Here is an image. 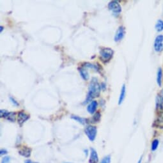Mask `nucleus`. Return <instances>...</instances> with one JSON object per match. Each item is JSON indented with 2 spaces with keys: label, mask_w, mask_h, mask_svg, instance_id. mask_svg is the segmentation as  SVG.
Segmentation results:
<instances>
[{
  "label": "nucleus",
  "mask_w": 163,
  "mask_h": 163,
  "mask_svg": "<svg viewBox=\"0 0 163 163\" xmlns=\"http://www.w3.org/2000/svg\"><path fill=\"white\" fill-rule=\"evenodd\" d=\"M100 92V86L98 82L97 79L95 77H93L91 80L89 86V90H88V93L87 95L86 99L85 102H84L85 104L88 103L91 101L94 98L99 97Z\"/></svg>",
  "instance_id": "nucleus-1"
},
{
  "label": "nucleus",
  "mask_w": 163,
  "mask_h": 163,
  "mask_svg": "<svg viewBox=\"0 0 163 163\" xmlns=\"http://www.w3.org/2000/svg\"><path fill=\"white\" fill-rule=\"evenodd\" d=\"M113 51L110 48H104L102 49L100 52V57L101 59L103 60L104 62H108L113 57Z\"/></svg>",
  "instance_id": "nucleus-2"
},
{
  "label": "nucleus",
  "mask_w": 163,
  "mask_h": 163,
  "mask_svg": "<svg viewBox=\"0 0 163 163\" xmlns=\"http://www.w3.org/2000/svg\"><path fill=\"white\" fill-rule=\"evenodd\" d=\"M85 134L90 141H94L97 135V127L92 125L87 126L85 129Z\"/></svg>",
  "instance_id": "nucleus-3"
},
{
  "label": "nucleus",
  "mask_w": 163,
  "mask_h": 163,
  "mask_svg": "<svg viewBox=\"0 0 163 163\" xmlns=\"http://www.w3.org/2000/svg\"><path fill=\"white\" fill-rule=\"evenodd\" d=\"M108 8L115 15L118 14V13H120L121 11H122V8H121L120 4L118 3V1H111L108 4Z\"/></svg>",
  "instance_id": "nucleus-4"
},
{
  "label": "nucleus",
  "mask_w": 163,
  "mask_h": 163,
  "mask_svg": "<svg viewBox=\"0 0 163 163\" xmlns=\"http://www.w3.org/2000/svg\"><path fill=\"white\" fill-rule=\"evenodd\" d=\"M154 49L156 52H161L163 50V35H158L154 42Z\"/></svg>",
  "instance_id": "nucleus-5"
},
{
  "label": "nucleus",
  "mask_w": 163,
  "mask_h": 163,
  "mask_svg": "<svg viewBox=\"0 0 163 163\" xmlns=\"http://www.w3.org/2000/svg\"><path fill=\"white\" fill-rule=\"evenodd\" d=\"M0 116L1 118H5L8 120L13 122H15V113L12 112H8L6 110L0 111Z\"/></svg>",
  "instance_id": "nucleus-6"
},
{
  "label": "nucleus",
  "mask_w": 163,
  "mask_h": 163,
  "mask_svg": "<svg viewBox=\"0 0 163 163\" xmlns=\"http://www.w3.org/2000/svg\"><path fill=\"white\" fill-rule=\"evenodd\" d=\"M125 35V28L123 26H120L118 28V29L116 33L115 36V42H118L122 40Z\"/></svg>",
  "instance_id": "nucleus-7"
},
{
  "label": "nucleus",
  "mask_w": 163,
  "mask_h": 163,
  "mask_svg": "<svg viewBox=\"0 0 163 163\" xmlns=\"http://www.w3.org/2000/svg\"><path fill=\"white\" fill-rule=\"evenodd\" d=\"M30 116L25 113L22 111H20L19 113H18V123L20 125H22L23 124H24L26 120L29 119Z\"/></svg>",
  "instance_id": "nucleus-8"
},
{
  "label": "nucleus",
  "mask_w": 163,
  "mask_h": 163,
  "mask_svg": "<svg viewBox=\"0 0 163 163\" xmlns=\"http://www.w3.org/2000/svg\"><path fill=\"white\" fill-rule=\"evenodd\" d=\"M90 157L89 159V163H98L99 162V157L96 152L94 148H91L90 150Z\"/></svg>",
  "instance_id": "nucleus-9"
},
{
  "label": "nucleus",
  "mask_w": 163,
  "mask_h": 163,
  "mask_svg": "<svg viewBox=\"0 0 163 163\" xmlns=\"http://www.w3.org/2000/svg\"><path fill=\"white\" fill-rule=\"evenodd\" d=\"M97 105L98 103L97 101L95 100L92 101L90 102V104L87 107V111H88V113L90 114H94L95 112L96 109L97 108Z\"/></svg>",
  "instance_id": "nucleus-10"
},
{
  "label": "nucleus",
  "mask_w": 163,
  "mask_h": 163,
  "mask_svg": "<svg viewBox=\"0 0 163 163\" xmlns=\"http://www.w3.org/2000/svg\"><path fill=\"white\" fill-rule=\"evenodd\" d=\"M156 108L158 110L163 111V97L158 95L156 98Z\"/></svg>",
  "instance_id": "nucleus-11"
},
{
  "label": "nucleus",
  "mask_w": 163,
  "mask_h": 163,
  "mask_svg": "<svg viewBox=\"0 0 163 163\" xmlns=\"http://www.w3.org/2000/svg\"><path fill=\"white\" fill-rule=\"evenodd\" d=\"M31 149L28 148L26 147H25L23 148H22L21 150H19V153H20V154L22 156H24L25 157H29L31 155Z\"/></svg>",
  "instance_id": "nucleus-12"
},
{
  "label": "nucleus",
  "mask_w": 163,
  "mask_h": 163,
  "mask_svg": "<svg viewBox=\"0 0 163 163\" xmlns=\"http://www.w3.org/2000/svg\"><path fill=\"white\" fill-rule=\"evenodd\" d=\"M79 71H80V75L83 77V80H88L89 79V74L88 73V71L85 67H83L79 69Z\"/></svg>",
  "instance_id": "nucleus-13"
},
{
  "label": "nucleus",
  "mask_w": 163,
  "mask_h": 163,
  "mask_svg": "<svg viewBox=\"0 0 163 163\" xmlns=\"http://www.w3.org/2000/svg\"><path fill=\"white\" fill-rule=\"evenodd\" d=\"M125 91H126V88H125V85H124L122 90H121V93H120V95L119 97V102H118V104L120 105L122 103L124 99H125Z\"/></svg>",
  "instance_id": "nucleus-14"
},
{
  "label": "nucleus",
  "mask_w": 163,
  "mask_h": 163,
  "mask_svg": "<svg viewBox=\"0 0 163 163\" xmlns=\"http://www.w3.org/2000/svg\"><path fill=\"white\" fill-rule=\"evenodd\" d=\"M162 71L161 68H159L157 74V83L159 86L162 85Z\"/></svg>",
  "instance_id": "nucleus-15"
},
{
  "label": "nucleus",
  "mask_w": 163,
  "mask_h": 163,
  "mask_svg": "<svg viewBox=\"0 0 163 163\" xmlns=\"http://www.w3.org/2000/svg\"><path fill=\"white\" fill-rule=\"evenodd\" d=\"M71 118L72 119H74V120H76L77 121V122H78L80 124H85L86 123V120L85 119V118H81L80 117V116H74L72 115L71 116Z\"/></svg>",
  "instance_id": "nucleus-16"
},
{
  "label": "nucleus",
  "mask_w": 163,
  "mask_h": 163,
  "mask_svg": "<svg viewBox=\"0 0 163 163\" xmlns=\"http://www.w3.org/2000/svg\"><path fill=\"white\" fill-rule=\"evenodd\" d=\"M156 28L158 32H161L163 30V21L162 20L157 21L156 25Z\"/></svg>",
  "instance_id": "nucleus-17"
},
{
  "label": "nucleus",
  "mask_w": 163,
  "mask_h": 163,
  "mask_svg": "<svg viewBox=\"0 0 163 163\" xmlns=\"http://www.w3.org/2000/svg\"><path fill=\"white\" fill-rule=\"evenodd\" d=\"M83 67H87V68H92L93 69L95 70V71H99V67H98L97 65H95L94 64H92V63H86L84 64L83 65Z\"/></svg>",
  "instance_id": "nucleus-18"
},
{
  "label": "nucleus",
  "mask_w": 163,
  "mask_h": 163,
  "mask_svg": "<svg viewBox=\"0 0 163 163\" xmlns=\"http://www.w3.org/2000/svg\"><path fill=\"white\" fill-rule=\"evenodd\" d=\"M159 140L158 139H154L152 143V151H155L157 150V148H158V146H159Z\"/></svg>",
  "instance_id": "nucleus-19"
},
{
  "label": "nucleus",
  "mask_w": 163,
  "mask_h": 163,
  "mask_svg": "<svg viewBox=\"0 0 163 163\" xmlns=\"http://www.w3.org/2000/svg\"><path fill=\"white\" fill-rule=\"evenodd\" d=\"M157 123L158 125H163V111H161L159 114V115H158Z\"/></svg>",
  "instance_id": "nucleus-20"
},
{
  "label": "nucleus",
  "mask_w": 163,
  "mask_h": 163,
  "mask_svg": "<svg viewBox=\"0 0 163 163\" xmlns=\"http://www.w3.org/2000/svg\"><path fill=\"white\" fill-rule=\"evenodd\" d=\"M110 162H111V157L109 156H106L105 157H104L100 162V163H110Z\"/></svg>",
  "instance_id": "nucleus-21"
},
{
  "label": "nucleus",
  "mask_w": 163,
  "mask_h": 163,
  "mask_svg": "<svg viewBox=\"0 0 163 163\" xmlns=\"http://www.w3.org/2000/svg\"><path fill=\"white\" fill-rule=\"evenodd\" d=\"M100 114L99 113H97L93 117V120L94 121V122H97L98 121H99L100 119Z\"/></svg>",
  "instance_id": "nucleus-22"
},
{
  "label": "nucleus",
  "mask_w": 163,
  "mask_h": 163,
  "mask_svg": "<svg viewBox=\"0 0 163 163\" xmlns=\"http://www.w3.org/2000/svg\"><path fill=\"white\" fill-rule=\"evenodd\" d=\"M10 157H4L3 160H2V162L1 163H9V162H10Z\"/></svg>",
  "instance_id": "nucleus-23"
},
{
  "label": "nucleus",
  "mask_w": 163,
  "mask_h": 163,
  "mask_svg": "<svg viewBox=\"0 0 163 163\" xmlns=\"http://www.w3.org/2000/svg\"><path fill=\"white\" fill-rule=\"evenodd\" d=\"M10 101L12 102V103L13 104V105H14V106H18L19 105V104L17 103V102L14 99H13V98L12 97H10Z\"/></svg>",
  "instance_id": "nucleus-24"
},
{
  "label": "nucleus",
  "mask_w": 163,
  "mask_h": 163,
  "mask_svg": "<svg viewBox=\"0 0 163 163\" xmlns=\"http://www.w3.org/2000/svg\"><path fill=\"white\" fill-rule=\"evenodd\" d=\"M0 153H1V155L7 154V151L6 150H3V149H1V151H0Z\"/></svg>",
  "instance_id": "nucleus-25"
},
{
  "label": "nucleus",
  "mask_w": 163,
  "mask_h": 163,
  "mask_svg": "<svg viewBox=\"0 0 163 163\" xmlns=\"http://www.w3.org/2000/svg\"><path fill=\"white\" fill-rule=\"evenodd\" d=\"M25 163H32V162H31V161H30V160H26V161H25Z\"/></svg>",
  "instance_id": "nucleus-26"
},
{
  "label": "nucleus",
  "mask_w": 163,
  "mask_h": 163,
  "mask_svg": "<svg viewBox=\"0 0 163 163\" xmlns=\"http://www.w3.org/2000/svg\"><path fill=\"white\" fill-rule=\"evenodd\" d=\"M3 28H4L3 27V26H0V31H1V32H2V31L3 30Z\"/></svg>",
  "instance_id": "nucleus-27"
},
{
  "label": "nucleus",
  "mask_w": 163,
  "mask_h": 163,
  "mask_svg": "<svg viewBox=\"0 0 163 163\" xmlns=\"http://www.w3.org/2000/svg\"><path fill=\"white\" fill-rule=\"evenodd\" d=\"M141 161H142V157H141L140 159H139V160L138 161V163H141Z\"/></svg>",
  "instance_id": "nucleus-28"
},
{
  "label": "nucleus",
  "mask_w": 163,
  "mask_h": 163,
  "mask_svg": "<svg viewBox=\"0 0 163 163\" xmlns=\"http://www.w3.org/2000/svg\"><path fill=\"white\" fill-rule=\"evenodd\" d=\"M65 163H71V162H65Z\"/></svg>",
  "instance_id": "nucleus-29"
},
{
  "label": "nucleus",
  "mask_w": 163,
  "mask_h": 163,
  "mask_svg": "<svg viewBox=\"0 0 163 163\" xmlns=\"http://www.w3.org/2000/svg\"><path fill=\"white\" fill-rule=\"evenodd\" d=\"M35 163H39V162H35Z\"/></svg>",
  "instance_id": "nucleus-30"
}]
</instances>
